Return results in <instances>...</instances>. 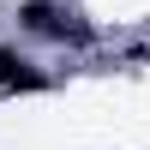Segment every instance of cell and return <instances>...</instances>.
<instances>
[{
    "instance_id": "1",
    "label": "cell",
    "mask_w": 150,
    "mask_h": 150,
    "mask_svg": "<svg viewBox=\"0 0 150 150\" xmlns=\"http://www.w3.org/2000/svg\"><path fill=\"white\" fill-rule=\"evenodd\" d=\"M18 24L36 30V36H66V24H54V6H48V0H30V6L18 12Z\"/></svg>"
},
{
    "instance_id": "2",
    "label": "cell",
    "mask_w": 150,
    "mask_h": 150,
    "mask_svg": "<svg viewBox=\"0 0 150 150\" xmlns=\"http://www.w3.org/2000/svg\"><path fill=\"white\" fill-rule=\"evenodd\" d=\"M0 84H18V90H36L42 78H36V72L24 66V60L12 54V48H0Z\"/></svg>"
}]
</instances>
